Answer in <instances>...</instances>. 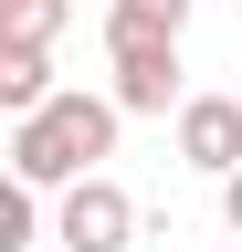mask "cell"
Wrapping results in <instances>:
<instances>
[{
	"label": "cell",
	"mask_w": 242,
	"mask_h": 252,
	"mask_svg": "<svg viewBox=\"0 0 242 252\" xmlns=\"http://www.w3.org/2000/svg\"><path fill=\"white\" fill-rule=\"evenodd\" d=\"M116 94H42L32 116H11V179L32 189H74L95 158H116Z\"/></svg>",
	"instance_id": "6da1fadb"
},
{
	"label": "cell",
	"mask_w": 242,
	"mask_h": 252,
	"mask_svg": "<svg viewBox=\"0 0 242 252\" xmlns=\"http://www.w3.org/2000/svg\"><path fill=\"white\" fill-rule=\"evenodd\" d=\"M179 158L210 179H232L242 168V94H190L179 105Z\"/></svg>",
	"instance_id": "277c9868"
},
{
	"label": "cell",
	"mask_w": 242,
	"mask_h": 252,
	"mask_svg": "<svg viewBox=\"0 0 242 252\" xmlns=\"http://www.w3.org/2000/svg\"><path fill=\"white\" fill-rule=\"evenodd\" d=\"M105 53H116V105H127V116L190 105V94H179V32H127V21H105Z\"/></svg>",
	"instance_id": "7a4b0ae2"
},
{
	"label": "cell",
	"mask_w": 242,
	"mask_h": 252,
	"mask_svg": "<svg viewBox=\"0 0 242 252\" xmlns=\"http://www.w3.org/2000/svg\"><path fill=\"white\" fill-rule=\"evenodd\" d=\"M42 94H53V42H0V105L32 116Z\"/></svg>",
	"instance_id": "5b68a950"
},
{
	"label": "cell",
	"mask_w": 242,
	"mask_h": 252,
	"mask_svg": "<svg viewBox=\"0 0 242 252\" xmlns=\"http://www.w3.org/2000/svg\"><path fill=\"white\" fill-rule=\"evenodd\" d=\"M74 21V0H0V42H53Z\"/></svg>",
	"instance_id": "8992f818"
},
{
	"label": "cell",
	"mask_w": 242,
	"mask_h": 252,
	"mask_svg": "<svg viewBox=\"0 0 242 252\" xmlns=\"http://www.w3.org/2000/svg\"><path fill=\"white\" fill-rule=\"evenodd\" d=\"M221 220H232V231H242V168L221 179Z\"/></svg>",
	"instance_id": "9c48e42d"
},
{
	"label": "cell",
	"mask_w": 242,
	"mask_h": 252,
	"mask_svg": "<svg viewBox=\"0 0 242 252\" xmlns=\"http://www.w3.org/2000/svg\"><path fill=\"white\" fill-rule=\"evenodd\" d=\"M105 21H127V32H190V0H105Z\"/></svg>",
	"instance_id": "ba28073f"
},
{
	"label": "cell",
	"mask_w": 242,
	"mask_h": 252,
	"mask_svg": "<svg viewBox=\"0 0 242 252\" xmlns=\"http://www.w3.org/2000/svg\"><path fill=\"white\" fill-rule=\"evenodd\" d=\"M32 242H42V189L11 179V189H0V252H32Z\"/></svg>",
	"instance_id": "52a82bcc"
},
{
	"label": "cell",
	"mask_w": 242,
	"mask_h": 252,
	"mask_svg": "<svg viewBox=\"0 0 242 252\" xmlns=\"http://www.w3.org/2000/svg\"><path fill=\"white\" fill-rule=\"evenodd\" d=\"M53 242H64V252H137V200L105 168H84L64 189V210H53Z\"/></svg>",
	"instance_id": "3957f363"
}]
</instances>
